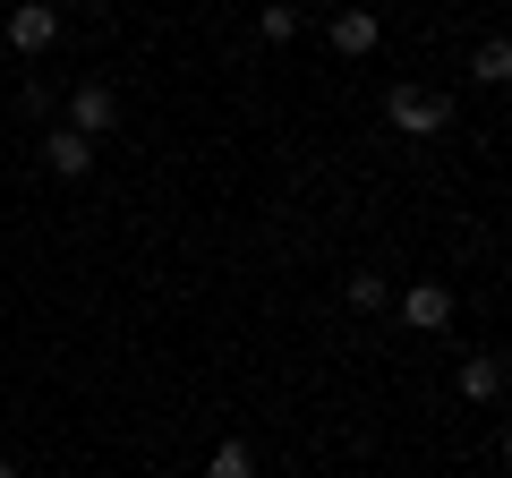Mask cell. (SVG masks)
I'll return each instance as SVG.
<instances>
[{
    "instance_id": "cell-1",
    "label": "cell",
    "mask_w": 512,
    "mask_h": 478,
    "mask_svg": "<svg viewBox=\"0 0 512 478\" xmlns=\"http://www.w3.org/2000/svg\"><path fill=\"white\" fill-rule=\"evenodd\" d=\"M384 120L402 137H444L453 129V94H436V86H393L384 94Z\"/></svg>"
},
{
    "instance_id": "cell-2",
    "label": "cell",
    "mask_w": 512,
    "mask_h": 478,
    "mask_svg": "<svg viewBox=\"0 0 512 478\" xmlns=\"http://www.w3.org/2000/svg\"><path fill=\"white\" fill-rule=\"evenodd\" d=\"M52 43H60V9H52V0H18V9H9V52L43 60Z\"/></svg>"
},
{
    "instance_id": "cell-3",
    "label": "cell",
    "mask_w": 512,
    "mask_h": 478,
    "mask_svg": "<svg viewBox=\"0 0 512 478\" xmlns=\"http://www.w3.org/2000/svg\"><path fill=\"white\" fill-rule=\"evenodd\" d=\"M393 308H402L410 333H444L453 325V291H444V282H410V291H393Z\"/></svg>"
},
{
    "instance_id": "cell-4",
    "label": "cell",
    "mask_w": 512,
    "mask_h": 478,
    "mask_svg": "<svg viewBox=\"0 0 512 478\" xmlns=\"http://www.w3.org/2000/svg\"><path fill=\"white\" fill-rule=\"evenodd\" d=\"M69 129H77V137H111V129H120V94L86 77V86L69 94Z\"/></svg>"
},
{
    "instance_id": "cell-5",
    "label": "cell",
    "mask_w": 512,
    "mask_h": 478,
    "mask_svg": "<svg viewBox=\"0 0 512 478\" xmlns=\"http://www.w3.org/2000/svg\"><path fill=\"white\" fill-rule=\"evenodd\" d=\"M376 43H384L376 9H333V52H342V60H367Z\"/></svg>"
},
{
    "instance_id": "cell-6",
    "label": "cell",
    "mask_w": 512,
    "mask_h": 478,
    "mask_svg": "<svg viewBox=\"0 0 512 478\" xmlns=\"http://www.w3.org/2000/svg\"><path fill=\"white\" fill-rule=\"evenodd\" d=\"M43 163H52L60 180H86V171H94V137H77L69 120H60V129L43 137Z\"/></svg>"
},
{
    "instance_id": "cell-7",
    "label": "cell",
    "mask_w": 512,
    "mask_h": 478,
    "mask_svg": "<svg viewBox=\"0 0 512 478\" xmlns=\"http://www.w3.org/2000/svg\"><path fill=\"white\" fill-rule=\"evenodd\" d=\"M461 393H470V402H495V393H504V359H495V350H470V359H461Z\"/></svg>"
},
{
    "instance_id": "cell-8",
    "label": "cell",
    "mask_w": 512,
    "mask_h": 478,
    "mask_svg": "<svg viewBox=\"0 0 512 478\" xmlns=\"http://www.w3.org/2000/svg\"><path fill=\"white\" fill-rule=\"evenodd\" d=\"M470 77H478V86H512V43L487 35V43L470 52Z\"/></svg>"
},
{
    "instance_id": "cell-9",
    "label": "cell",
    "mask_w": 512,
    "mask_h": 478,
    "mask_svg": "<svg viewBox=\"0 0 512 478\" xmlns=\"http://www.w3.org/2000/svg\"><path fill=\"white\" fill-rule=\"evenodd\" d=\"M342 299H350L359 316H384V308H393V282H384V274H350V282H342Z\"/></svg>"
},
{
    "instance_id": "cell-10",
    "label": "cell",
    "mask_w": 512,
    "mask_h": 478,
    "mask_svg": "<svg viewBox=\"0 0 512 478\" xmlns=\"http://www.w3.org/2000/svg\"><path fill=\"white\" fill-rule=\"evenodd\" d=\"M256 35H265V43H291L299 35V0H265V9H256Z\"/></svg>"
},
{
    "instance_id": "cell-11",
    "label": "cell",
    "mask_w": 512,
    "mask_h": 478,
    "mask_svg": "<svg viewBox=\"0 0 512 478\" xmlns=\"http://www.w3.org/2000/svg\"><path fill=\"white\" fill-rule=\"evenodd\" d=\"M205 478H256V461H248V444H222V453L205 461Z\"/></svg>"
},
{
    "instance_id": "cell-12",
    "label": "cell",
    "mask_w": 512,
    "mask_h": 478,
    "mask_svg": "<svg viewBox=\"0 0 512 478\" xmlns=\"http://www.w3.org/2000/svg\"><path fill=\"white\" fill-rule=\"evenodd\" d=\"M504 470H512V427H504Z\"/></svg>"
},
{
    "instance_id": "cell-13",
    "label": "cell",
    "mask_w": 512,
    "mask_h": 478,
    "mask_svg": "<svg viewBox=\"0 0 512 478\" xmlns=\"http://www.w3.org/2000/svg\"><path fill=\"white\" fill-rule=\"evenodd\" d=\"M0 478H18V470H9V453H0Z\"/></svg>"
},
{
    "instance_id": "cell-14",
    "label": "cell",
    "mask_w": 512,
    "mask_h": 478,
    "mask_svg": "<svg viewBox=\"0 0 512 478\" xmlns=\"http://www.w3.org/2000/svg\"><path fill=\"white\" fill-rule=\"evenodd\" d=\"M154 478H163V470H154Z\"/></svg>"
}]
</instances>
